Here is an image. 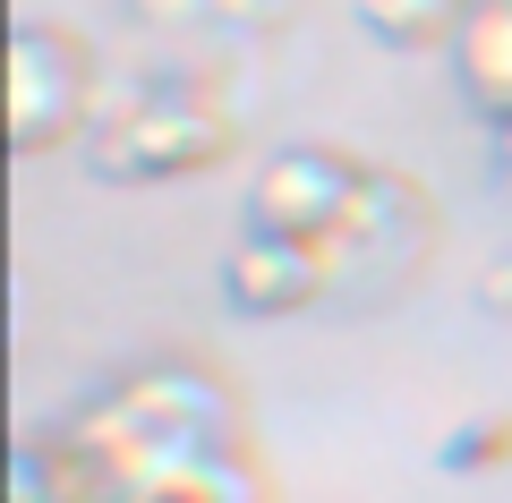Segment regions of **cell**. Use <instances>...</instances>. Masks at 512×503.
<instances>
[{"label": "cell", "mask_w": 512, "mask_h": 503, "mask_svg": "<svg viewBox=\"0 0 512 503\" xmlns=\"http://www.w3.org/2000/svg\"><path fill=\"white\" fill-rule=\"evenodd\" d=\"M222 418H231V401H222V384H205L197 367H137L128 384H111V393L69 427V444H77V461L128 503L146 478L214 452Z\"/></svg>", "instance_id": "cell-1"}, {"label": "cell", "mask_w": 512, "mask_h": 503, "mask_svg": "<svg viewBox=\"0 0 512 503\" xmlns=\"http://www.w3.org/2000/svg\"><path fill=\"white\" fill-rule=\"evenodd\" d=\"M222 137H231L222 111H205L188 86H154V94H137L120 120H103V162L111 171H137V180H171V171L214 162Z\"/></svg>", "instance_id": "cell-2"}, {"label": "cell", "mask_w": 512, "mask_h": 503, "mask_svg": "<svg viewBox=\"0 0 512 503\" xmlns=\"http://www.w3.org/2000/svg\"><path fill=\"white\" fill-rule=\"evenodd\" d=\"M367 171L350 154H333V145H282L265 171H256L248 188V214L256 231H282V239H325L333 222L359 205Z\"/></svg>", "instance_id": "cell-3"}, {"label": "cell", "mask_w": 512, "mask_h": 503, "mask_svg": "<svg viewBox=\"0 0 512 503\" xmlns=\"http://www.w3.org/2000/svg\"><path fill=\"white\" fill-rule=\"evenodd\" d=\"M86 111V52L52 26H18L9 43V128L26 154H43L52 137H69Z\"/></svg>", "instance_id": "cell-4"}, {"label": "cell", "mask_w": 512, "mask_h": 503, "mask_svg": "<svg viewBox=\"0 0 512 503\" xmlns=\"http://www.w3.org/2000/svg\"><path fill=\"white\" fill-rule=\"evenodd\" d=\"M222 282H231V299L248 307V316H291V307L325 299L333 273H325V256H316V239L248 231L231 256H222Z\"/></svg>", "instance_id": "cell-5"}, {"label": "cell", "mask_w": 512, "mask_h": 503, "mask_svg": "<svg viewBox=\"0 0 512 503\" xmlns=\"http://www.w3.org/2000/svg\"><path fill=\"white\" fill-rule=\"evenodd\" d=\"M453 60H461V94L495 120H512V0H470Z\"/></svg>", "instance_id": "cell-6"}, {"label": "cell", "mask_w": 512, "mask_h": 503, "mask_svg": "<svg viewBox=\"0 0 512 503\" xmlns=\"http://www.w3.org/2000/svg\"><path fill=\"white\" fill-rule=\"evenodd\" d=\"M128 503H265V495H256L248 461L214 444V452H197V461H180V469H163V478H146Z\"/></svg>", "instance_id": "cell-7"}, {"label": "cell", "mask_w": 512, "mask_h": 503, "mask_svg": "<svg viewBox=\"0 0 512 503\" xmlns=\"http://www.w3.org/2000/svg\"><path fill=\"white\" fill-rule=\"evenodd\" d=\"M470 0H359V26L393 52H436V43L461 35Z\"/></svg>", "instance_id": "cell-8"}, {"label": "cell", "mask_w": 512, "mask_h": 503, "mask_svg": "<svg viewBox=\"0 0 512 503\" xmlns=\"http://www.w3.org/2000/svg\"><path fill=\"white\" fill-rule=\"evenodd\" d=\"M478 307L512 316V256H495V265H487V282H478Z\"/></svg>", "instance_id": "cell-9"}, {"label": "cell", "mask_w": 512, "mask_h": 503, "mask_svg": "<svg viewBox=\"0 0 512 503\" xmlns=\"http://www.w3.org/2000/svg\"><path fill=\"white\" fill-rule=\"evenodd\" d=\"M197 9H214V18H282L291 0H197Z\"/></svg>", "instance_id": "cell-10"}, {"label": "cell", "mask_w": 512, "mask_h": 503, "mask_svg": "<svg viewBox=\"0 0 512 503\" xmlns=\"http://www.w3.org/2000/svg\"><path fill=\"white\" fill-rule=\"evenodd\" d=\"M495 171H504V188H512V120H504V145H495Z\"/></svg>", "instance_id": "cell-11"}]
</instances>
